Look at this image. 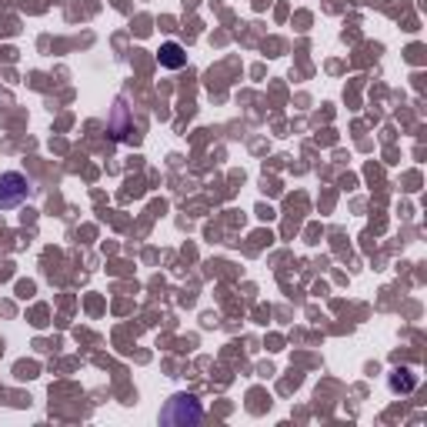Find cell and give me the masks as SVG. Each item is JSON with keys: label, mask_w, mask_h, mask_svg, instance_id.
Returning a JSON list of instances; mask_svg holds the SVG:
<instances>
[{"label": "cell", "mask_w": 427, "mask_h": 427, "mask_svg": "<svg viewBox=\"0 0 427 427\" xmlns=\"http://www.w3.org/2000/svg\"><path fill=\"white\" fill-rule=\"evenodd\" d=\"M27 194H30V184H27L24 173H0V207L11 211L17 204H24Z\"/></svg>", "instance_id": "6da1fadb"}, {"label": "cell", "mask_w": 427, "mask_h": 427, "mask_svg": "<svg viewBox=\"0 0 427 427\" xmlns=\"http://www.w3.org/2000/svg\"><path fill=\"white\" fill-rule=\"evenodd\" d=\"M204 417V411H200V404L194 398H173L171 404H167V411H164V421L167 424H184V421H200Z\"/></svg>", "instance_id": "7a4b0ae2"}, {"label": "cell", "mask_w": 427, "mask_h": 427, "mask_svg": "<svg viewBox=\"0 0 427 427\" xmlns=\"http://www.w3.org/2000/svg\"><path fill=\"white\" fill-rule=\"evenodd\" d=\"M184 51H180V44H164L160 47V64L164 67H184Z\"/></svg>", "instance_id": "3957f363"}]
</instances>
